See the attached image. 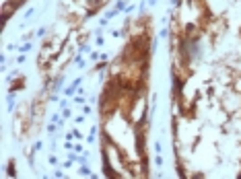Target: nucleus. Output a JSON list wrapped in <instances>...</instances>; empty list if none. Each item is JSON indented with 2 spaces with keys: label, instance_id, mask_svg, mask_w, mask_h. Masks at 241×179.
Instances as JSON below:
<instances>
[{
  "label": "nucleus",
  "instance_id": "3",
  "mask_svg": "<svg viewBox=\"0 0 241 179\" xmlns=\"http://www.w3.org/2000/svg\"><path fill=\"white\" fill-rule=\"evenodd\" d=\"M101 128L95 124V126H91V132H89V136H87V142H89V144H93L95 142V138H97V132H99Z\"/></svg>",
  "mask_w": 241,
  "mask_h": 179
},
{
  "label": "nucleus",
  "instance_id": "19",
  "mask_svg": "<svg viewBox=\"0 0 241 179\" xmlns=\"http://www.w3.org/2000/svg\"><path fill=\"white\" fill-rule=\"evenodd\" d=\"M72 163H74V161H72V159H68V161H64V163H62V167H64V169H70V167H72Z\"/></svg>",
  "mask_w": 241,
  "mask_h": 179
},
{
  "label": "nucleus",
  "instance_id": "22",
  "mask_svg": "<svg viewBox=\"0 0 241 179\" xmlns=\"http://www.w3.org/2000/svg\"><path fill=\"white\" fill-rule=\"evenodd\" d=\"M54 175H56V177H64V173H62V169H56V171H54Z\"/></svg>",
  "mask_w": 241,
  "mask_h": 179
},
{
  "label": "nucleus",
  "instance_id": "20",
  "mask_svg": "<svg viewBox=\"0 0 241 179\" xmlns=\"http://www.w3.org/2000/svg\"><path fill=\"white\" fill-rule=\"evenodd\" d=\"M33 15H35V10H33V8H29V10H25V21H27V19H31Z\"/></svg>",
  "mask_w": 241,
  "mask_h": 179
},
{
  "label": "nucleus",
  "instance_id": "16",
  "mask_svg": "<svg viewBox=\"0 0 241 179\" xmlns=\"http://www.w3.org/2000/svg\"><path fill=\"white\" fill-rule=\"evenodd\" d=\"M72 134H74V138H78V140H82V132H80L78 128H74V130H72Z\"/></svg>",
  "mask_w": 241,
  "mask_h": 179
},
{
  "label": "nucleus",
  "instance_id": "6",
  "mask_svg": "<svg viewBox=\"0 0 241 179\" xmlns=\"http://www.w3.org/2000/svg\"><path fill=\"white\" fill-rule=\"evenodd\" d=\"M72 101H74L76 105H84V103H87V97H84V93H78V95H76Z\"/></svg>",
  "mask_w": 241,
  "mask_h": 179
},
{
  "label": "nucleus",
  "instance_id": "7",
  "mask_svg": "<svg viewBox=\"0 0 241 179\" xmlns=\"http://www.w3.org/2000/svg\"><path fill=\"white\" fill-rule=\"evenodd\" d=\"M62 117H64V120H70V117H72L70 107H62Z\"/></svg>",
  "mask_w": 241,
  "mask_h": 179
},
{
  "label": "nucleus",
  "instance_id": "11",
  "mask_svg": "<svg viewBox=\"0 0 241 179\" xmlns=\"http://www.w3.org/2000/svg\"><path fill=\"white\" fill-rule=\"evenodd\" d=\"M6 171H8V175H10V177H15V175H17V167H15V163H12V161H10V165H8V169H6Z\"/></svg>",
  "mask_w": 241,
  "mask_h": 179
},
{
  "label": "nucleus",
  "instance_id": "12",
  "mask_svg": "<svg viewBox=\"0 0 241 179\" xmlns=\"http://www.w3.org/2000/svg\"><path fill=\"white\" fill-rule=\"evenodd\" d=\"M134 8H138V6H134V4H126L124 12H126V15H132V12H134Z\"/></svg>",
  "mask_w": 241,
  "mask_h": 179
},
{
  "label": "nucleus",
  "instance_id": "14",
  "mask_svg": "<svg viewBox=\"0 0 241 179\" xmlns=\"http://www.w3.org/2000/svg\"><path fill=\"white\" fill-rule=\"evenodd\" d=\"M48 163H50V165H58V156H56L54 152H52V154L48 156Z\"/></svg>",
  "mask_w": 241,
  "mask_h": 179
},
{
  "label": "nucleus",
  "instance_id": "15",
  "mask_svg": "<svg viewBox=\"0 0 241 179\" xmlns=\"http://www.w3.org/2000/svg\"><path fill=\"white\" fill-rule=\"evenodd\" d=\"M25 62H27V56L25 54H19L17 56V64H25Z\"/></svg>",
  "mask_w": 241,
  "mask_h": 179
},
{
  "label": "nucleus",
  "instance_id": "10",
  "mask_svg": "<svg viewBox=\"0 0 241 179\" xmlns=\"http://www.w3.org/2000/svg\"><path fill=\"white\" fill-rule=\"evenodd\" d=\"M155 152H157V154H163V142H161V140L155 142Z\"/></svg>",
  "mask_w": 241,
  "mask_h": 179
},
{
  "label": "nucleus",
  "instance_id": "8",
  "mask_svg": "<svg viewBox=\"0 0 241 179\" xmlns=\"http://www.w3.org/2000/svg\"><path fill=\"white\" fill-rule=\"evenodd\" d=\"M80 107H82V113H84V115H91V113H93V107H91L89 103H84V105H80Z\"/></svg>",
  "mask_w": 241,
  "mask_h": 179
},
{
  "label": "nucleus",
  "instance_id": "13",
  "mask_svg": "<svg viewBox=\"0 0 241 179\" xmlns=\"http://www.w3.org/2000/svg\"><path fill=\"white\" fill-rule=\"evenodd\" d=\"M46 33H48V27H41V29H39V31H37L35 35H37L39 39H43V37H46Z\"/></svg>",
  "mask_w": 241,
  "mask_h": 179
},
{
  "label": "nucleus",
  "instance_id": "5",
  "mask_svg": "<svg viewBox=\"0 0 241 179\" xmlns=\"http://www.w3.org/2000/svg\"><path fill=\"white\" fill-rule=\"evenodd\" d=\"M120 12H122V10H118V8L114 6V8H109V10L105 12V19H107V21H111V19H116V17H118Z\"/></svg>",
  "mask_w": 241,
  "mask_h": 179
},
{
  "label": "nucleus",
  "instance_id": "18",
  "mask_svg": "<svg viewBox=\"0 0 241 179\" xmlns=\"http://www.w3.org/2000/svg\"><path fill=\"white\" fill-rule=\"evenodd\" d=\"M84 117H87L84 113H80V115H76V117H74V124H82V122H84Z\"/></svg>",
  "mask_w": 241,
  "mask_h": 179
},
{
  "label": "nucleus",
  "instance_id": "4",
  "mask_svg": "<svg viewBox=\"0 0 241 179\" xmlns=\"http://www.w3.org/2000/svg\"><path fill=\"white\" fill-rule=\"evenodd\" d=\"M78 173L82 175V177H93V173H91V169H89V165H78Z\"/></svg>",
  "mask_w": 241,
  "mask_h": 179
},
{
  "label": "nucleus",
  "instance_id": "21",
  "mask_svg": "<svg viewBox=\"0 0 241 179\" xmlns=\"http://www.w3.org/2000/svg\"><path fill=\"white\" fill-rule=\"evenodd\" d=\"M74 152H84V148H82V144L78 142V144H74Z\"/></svg>",
  "mask_w": 241,
  "mask_h": 179
},
{
  "label": "nucleus",
  "instance_id": "9",
  "mask_svg": "<svg viewBox=\"0 0 241 179\" xmlns=\"http://www.w3.org/2000/svg\"><path fill=\"white\" fill-rule=\"evenodd\" d=\"M41 148H43V142H41V140H35V144H33L31 152H37V150H41Z\"/></svg>",
  "mask_w": 241,
  "mask_h": 179
},
{
  "label": "nucleus",
  "instance_id": "2",
  "mask_svg": "<svg viewBox=\"0 0 241 179\" xmlns=\"http://www.w3.org/2000/svg\"><path fill=\"white\" fill-rule=\"evenodd\" d=\"M72 58H74L72 62H74V66H76V68H84V66H87V60L82 58V54H78V52H76Z\"/></svg>",
  "mask_w": 241,
  "mask_h": 179
},
{
  "label": "nucleus",
  "instance_id": "17",
  "mask_svg": "<svg viewBox=\"0 0 241 179\" xmlns=\"http://www.w3.org/2000/svg\"><path fill=\"white\" fill-rule=\"evenodd\" d=\"M95 43H97V48H103V43H105V39L99 35V37H95Z\"/></svg>",
  "mask_w": 241,
  "mask_h": 179
},
{
  "label": "nucleus",
  "instance_id": "1",
  "mask_svg": "<svg viewBox=\"0 0 241 179\" xmlns=\"http://www.w3.org/2000/svg\"><path fill=\"white\" fill-rule=\"evenodd\" d=\"M76 52L82 54V56H84V54H91V46H89V41H80L78 46H76Z\"/></svg>",
  "mask_w": 241,
  "mask_h": 179
}]
</instances>
